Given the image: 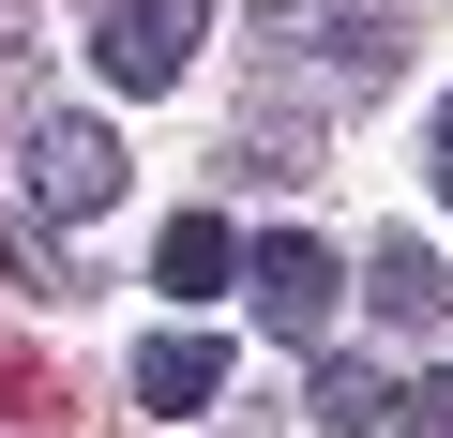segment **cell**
Segmentation results:
<instances>
[{"label": "cell", "instance_id": "cell-10", "mask_svg": "<svg viewBox=\"0 0 453 438\" xmlns=\"http://www.w3.org/2000/svg\"><path fill=\"white\" fill-rule=\"evenodd\" d=\"M393 408H408V423H423V438H453V363H438V378H408V393H393Z\"/></svg>", "mask_w": 453, "mask_h": 438}, {"label": "cell", "instance_id": "cell-2", "mask_svg": "<svg viewBox=\"0 0 453 438\" xmlns=\"http://www.w3.org/2000/svg\"><path fill=\"white\" fill-rule=\"evenodd\" d=\"M196 31H211L196 0H106V16H91V61H106L121 91H166V76L196 61Z\"/></svg>", "mask_w": 453, "mask_h": 438}, {"label": "cell", "instance_id": "cell-6", "mask_svg": "<svg viewBox=\"0 0 453 438\" xmlns=\"http://www.w3.org/2000/svg\"><path fill=\"white\" fill-rule=\"evenodd\" d=\"M408 46H423V31L393 16V0H348V16L318 31V76H333V91H378V76L408 61Z\"/></svg>", "mask_w": 453, "mask_h": 438}, {"label": "cell", "instance_id": "cell-13", "mask_svg": "<svg viewBox=\"0 0 453 438\" xmlns=\"http://www.w3.org/2000/svg\"><path fill=\"white\" fill-rule=\"evenodd\" d=\"M257 16H273V31H288V16H318V0H257Z\"/></svg>", "mask_w": 453, "mask_h": 438}, {"label": "cell", "instance_id": "cell-8", "mask_svg": "<svg viewBox=\"0 0 453 438\" xmlns=\"http://www.w3.org/2000/svg\"><path fill=\"white\" fill-rule=\"evenodd\" d=\"M318 423H333V438L393 423V363H363V348H318Z\"/></svg>", "mask_w": 453, "mask_h": 438}, {"label": "cell", "instance_id": "cell-3", "mask_svg": "<svg viewBox=\"0 0 453 438\" xmlns=\"http://www.w3.org/2000/svg\"><path fill=\"white\" fill-rule=\"evenodd\" d=\"M31 196L61 211V227H76V211H106V196H121V136L76 121V106H46V121H31Z\"/></svg>", "mask_w": 453, "mask_h": 438}, {"label": "cell", "instance_id": "cell-11", "mask_svg": "<svg viewBox=\"0 0 453 438\" xmlns=\"http://www.w3.org/2000/svg\"><path fill=\"white\" fill-rule=\"evenodd\" d=\"M31 46H46V31H31V0H0V91L31 76Z\"/></svg>", "mask_w": 453, "mask_h": 438}, {"label": "cell", "instance_id": "cell-5", "mask_svg": "<svg viewBox=\"0 0 453 438\" xmlns=\"http://www.w3.org/2000/svg\"><path fill=\"white\" fill-rule=\"evenodd\" d=\"M363 303H378V333H453V273L423 242H378L363 257Z\"/></svg>", "mask_w": 453, "mask_h": 438}, {"label": "cell", "instance_id": "cell-9", "mask_svg": "<svg viewBox=\"0 0 453 438\" xmlns=\"http://www.w3.org/2000/svg\"><path fill=\"white\" fill-rule=\"evenodd\" d=\"M0 273H16L31 303H76V257H61L46 227H31V211H16V227H0Z\"/></svg>", "mask_w": 453, "mask_h": 438}, {"label": "cell", "instance_id": "cell-12", "mask_svg": "<svg viewBox=\"0 0 453 438\" xmlns=\"http://www.w3.org/2000/svg\"><path fill=\"white\" fill-rule=\"evenodd\" d=\"M423 166H438V196H453V91H438V136H423Z\"/></svg>", "mask_w": 453, "mask_h": 438}, {"label": "cell", "instance_id": "cell-1", "mask_svg": "<svg viewBox=\"0 0 453 438\" xmlns=\"http://www.w3.org/2000/svg\"><path fill=\"white\" fill-rule=\"evenodd\" d=\"M242 303H257L288 348H333V303H348V273H333V242L273 227V242H242Z\"/></svg>", "mask_w": 453, "mask_h": 438}, {"label": "cell", "instance_id": "cell-7", "mask_svg": "<svg viewBox=\"0 0 453 438\" xmlns=\"http://www.w3.org/2000/svg\"><path fill=\"white\" fill-rule=\"evenodd\" d=\"M226 273H242V227H226V211H181V227L151 242V288H166V303H211Z\"/></svg>", "mask_w": 453, "mask_h": 438}, {"label": "cell", "instance_id": "cell-4", "mask_svg": "<svg viewBox=\"0 0 453 438\" xmlns=\"http://www.w3.org/2000/svg\"><path fill=\"white\" fill-rule=\"evenodd\" d=\"M211 393H226V348H211V333H151V348H136V408H151V423H196Z\"/></svg>", "mask_w": 453, "mask_h": 438}]
</instances>
